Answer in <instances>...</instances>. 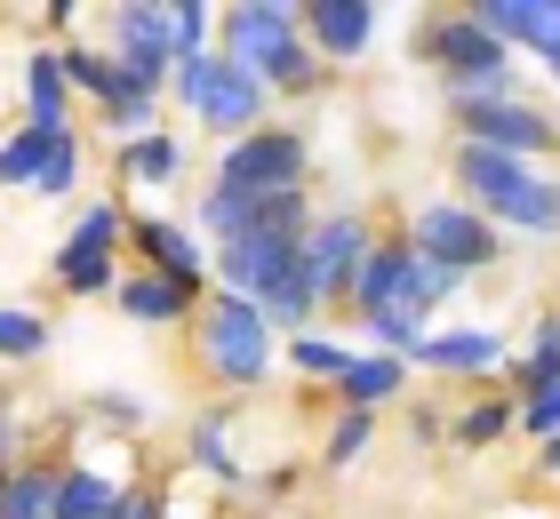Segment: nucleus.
Listing matches in <instances>:
<instances>
[{
	"instance_id": "nucleus-36",
	"label": "nucleus",
	"mask_w": 560,
	"mask_h": 519,
	"mask_svg": "<svg viewBox=\"0 0 560 519\" xmlns=\"http://www.w3.org/2000/svg\"><path fill=\"white\" fill-rule=\"evenodd\" d=\"M72 176H81V161H72V144L48 161V176H40V192H72Z\"/></svg>"
},
{
	"instance_id": "nucleus-29",
	"label": "nucleus",
	"mask_w": 560,
	"mask_h": 519,
	"mask_svg": "<svg viewBox=\"0 0 560 519\" xmlns=\"http://www.w3.org/2000/svg\"><path fill=\"white\" fill-rule=\"evenodd\" d=\"M113 232H120V208H105V200H96V208H89V216H81V232H72V240H65V248H89V256H113Z\"/></svg>"
},
{
	"instance_id": "nucleus-15",
	"label": "nucleus",
	"mask_w": 560,
	"mask_h": 519,
	"mask_svg": "<svg viewBox=\"0 0 560 519\" xmlns=\"http://www.w3.org/2000/svg\"><path fill=\"white\" fill-rule=\"evenodd\" d=\"M72 137H40V128H16L9 144H0V185H40L48 161H57Z\"/></svg>"
},
{
	"instance_id": "nucleus-2",
	"label": "nucleus",
	"mask_w": 560,
	"mask_h": 519,
	"mask_svg": "<svg viewBox=\"0 0 560 519\" xmlns=\"http://www.w3.org/2000/svg\"><path fill=\"white\" fill-rule=\"evenodd\" d=\"M200 344H209V368L233 376V384H257L265 359H272V320L248 296H217L209 320H200Z\"/></svg>"
},
{
	"instance_id": "nucleus-34",
	"label": "nucleus",
	"mask_w": 560,
	"mask_h": 519,
	"mask_svg": "<svg viewBox=\"0 0 560 519\" xmlns=\"http://www.w3.org/2000/svg\"><path fill=\"white\" fill-rule=\"evenodd\" d=\"M192 456L209 463V472H233V439H224L217 424H200V432H192Z\"/></svg>"
},
{
	"instance_id": "nucleus-5",
	"label": "nucleus",
	"mask_w": 560,
	"mask_h": 519,
	"mask_svg": "<svg viewBox=\"0 0 560 519\" xmlns=\"http://www.w3.org/2000/svg\"><path fill=\"white\" fill-rule=\"evenodd\" d=\"M296 264H304V288H313V304H320V296H345L352 280H361V264H369V232L352 224V216H328V224L304 232Z\"/></svg>"
},
{
	"instance_id": "nucleus-25",
	"label": "nucleus",
	"mask_w": 560,
	"mask_h": 519,
	"mask_svg": "<svg viewBox=\"0 0 560 519\" xmlns=\"http://www.w3.org/2000/svg\"><path fill=\"white\" fill-rule=\"evenodd\" d=\"M129 176H137V185H168V176H176V144L168 137H137L129 144Z\"/></svg>"
},
{
	"instance_id": "nucleus-21",
	"label": "nucleus",
	"mask_w": 560,
	"mask_h": 519,
	"mask_svg": "<svg viewBox=\"0 0 560 519\" xmlns=\"http://www.w3.org/2000/svg\"><path fill=\"white\" fill-rule=\"evenodd\" d=\"M337 384H345V400H352V408H376V400H385L393 384H400V359H352Z\"/></svg>"
},
{
	"instance_id": "nucleus-24",
	"label": "nucleus",
	"mask_w": 560,
	"mask_h": 519,
	"mask_svg": "<svg viewBox=\"0 0 560 519\" xmlns=\"http://www.w3.org/2000/svg\"><path fill=\"white\" fill-rule=\"evenodd\" d=\"M40 344H48L40 311H0V359H33Z\"/></svg>"
},
{
	"instance_id": "nucleus-10",
	"label": "nucleus",
	"mask_w": 560,
	"mask_h": 519,
	"mask_svg": "<svg viewBox=\"0 0 560 519\" xmlns=\"http://www.w3.org/2000/svg\"><path fill=\"white\" fill-rule=\"evenodd\" d=\"M120 48H129V72L161 89V72L176 57V9H120Z\"/></svg>"
},
{
	"instance_id": "nucleus-13",
	"label": "nucleus",
	"mask_w": 560,
	"mask_h": 519,
	"mask_svg": "<svg viewBox=\"0 0 560 519\" xmlns=\"http://www.w3.org/2000/svg\"><path fill=\"white\" fill-rule=\"evenodd\" d=\"M352 296H361L369 320H376V311H393V304H409V248H369V264H361V280H352Z\"/></svg>"
},
{
	"instance_id": "nucleus-14",
	"label": "nucleus",
	"mask_w": 560,
	"mask_h": 519,
	"mask_svg": "<svg viewBox=\"0 0 560 519\" xmlns=\"http://www.w3.org/2000/svg\"><path fill=\"white\" fill-rule=\"evenodd\" d=\"M417 359H432V368H448V376H465V368H497L504 344H497L489 328H448V335H424Z\"/></svg>"
},
{
	"instance_id": "nucleus-8",
	"label": "nucleus",
	"mask_w": 560,
	"mask_h": 519,
	"mask_svg": "<svg viewBox=\"0 0 560 519\" xmlns=\"http://www.w3.org/2000/svg\"><path fill=\"white\" fill-rule=\"evenodd\" d=\"M472 24L489 40H528L545 57H560V0H480Z\"/></svg>"
},
{
	"instance_id": "nucleus-39",
	"label": "nucleus",
	"mask_w": 560,
	"mask_h": 519,
	"mask_svg": "<svg viewBox=\"0 0 560 519\" xmlns=\"http://www.w3.org/2000/svg\"><path fill=\"white\" fill-rule=\"evenodd\" d=\"M113 519H161V511H152V496H120V511Z\"/></svg>"
},
{
	"instance_id": "nucleus-42",
	"label": "nucleus",
	"mask_w": 560,
	"mask_h": 519,
	"mask_svg": "<svg viewBox=\"0 0 560 519\" xmlns=\"http://www.w3.org/2000/svg\"><path fill=\"white\" fill-rule=\"evenodd\" d=\"M552 72H560V57H552Z\"/></svg>"
},
{
	"instance_id": "nucleus-37",
	"label": "nucleus",
	"mask_w": 560,
	"mask_h": 519,
	"mask_svg": "<svg viewBox=\"0 0 560 519\" xmlns=\"http://www.w3.org/2000/svg\"><path fill=\"white\" fill-rule=\"evenodd\" d=\"M200 24H209V9H176V48H185V64H192V48H200Z\"/></svg>"
},
{
	"instance_id": "nucleus-4",
	"label": "nucleus",
	"mask_w": 560,
	"mask_h": 519,
	"mask_svg": "<svg viewBox=\"0 0 560 519\" xmlns=\"http://www.w3.org/2000/svg\"><path fill=\"white\" fill-rule=\"evenodd\" d=\"M296 176H304V144H296V137H241V144L217 161V185H224V192H248V200L296 192Z\"/></svg>"
},
{
	"instance_id": "nucleus-18",
	"label": "nucleus",
	"mask_w": 560,
	"mask_h": 519,
	"mask_svg": "<svg viewBox=\"0 0 560 519\" xmlns=\"http://www.w3.org/2000/svg\"><path fill=\"white\" fill-rule=\"evenodd\" d=\"M257 208L265 200H248V192H209V200H200V224H209L217 232V240H248V232H257Z\"/></svg>"
},
{
	"instance_id": "nucleus-12",
	"label": "nucleus",
	"mask_w": 560,
	"mask_h": 519,
	"mask_svg": "<svg viewBox=\"0 0 560 519\" xmlns=\"http://www.w3.org/2000/svg\"><path fill=\"white\" fill-rule=\"evenodd\" d=\"M304 24L320 33V48H328V57H361V48H369V24H376V9H369V0H320V9H304Z\"/></svg>"
},
{
	"instance_id": "nucleus-7",
	"label": "nucleus",
	"mask_w": 560,
	"mask_h": 519,
	"mask_svg": "<svg viewBox=\"0 0 560 519\" xmlns=\"http://www.w3.org/2000/svg\"><path fill=\"white\" fill-rule=\"evenodd\" d=\"M456 176H465L472 208H489V216H504L528 185H537V168L513 161V152H489V144H465V161H456Z\"/></svg>"
},
{
	"instance_id": "nucleus-30",
	"label": "nucleus",
	"mask_w": 560,
	"mask_h": 519,
	"mask_svg": "<svg viewBox=\"0 0 560 519\" xmlns=\"http://www.w3.org/2000/svg\"><path fill=\"white\" fill-rule=\"evenodd\" d=\"M65 288H105V280H113V256H89V248H65Z\"/></svg>"
},
{
	"instance_id": "nucleus-1",
	"label": "nucleus",
	"mask_w": 560,
	"mask_h": 519,
	"mask_svg": "<svg viewBox=\"0 0 560 519\" xmlns=\"http://www.w3.org/2000/svg\"><path fill=\"white\" fill-rule=\"evenodd\" d=\"M224 280H233V296H248L280 328H304V311H313V288H304V264H296V240H272V232H248V240H224Z\"/></svg>"
},
{
	"instance_id": "nucleus-16",
	"label": "nucleus",
	"mask_w": 560,
	"mask_h": 519,
	"mask_svg": "<svg viewBox=\"0 0 560 519\" xmlns=\"http://www.w3.org/2000/svg\"><path fill=\"white\" fill-rule=\"evenodd\" d=\"M120 496H113V480L105 472H65L57 480V519H113Z\"/></svg>"
},
{
	"instance_id": "nucleus-38",
	"label": "nucleus",
	"mask_w": 560,
	"mask_h": 519,
	"mask_svg": "<svg viewBox=\"0 0 560 519\" xmlns=\"http://www.w3.org/2000/svg\"><path fill=\"white\" fill-rule=\"evenodd\" d=\"M504 432V408H480V415H465V439L480 448V439H497Z\"/></svg>"
},
{
	"instance_id": "nucleus-23",
	"label": "nucleus",
	"mask_w": 560,
	"mask_h": 519,
	"mask_svg": "<svg viewBox=\"0 0 560 519\" xmlns=\"http://www.w3.org/2000/svg\"><path fill=\"white\" fill-rule=\"evenodd\" d=\"M504 224H521V232H560V185H545V176H537V185L504 208Z\"/></svg>"
},
{
	"instance_id": "nucleus-35",
	"label": "nucleus",
	"mask_w": 560,
	"mask_h": 519,
	"mask_svg": "<svg viewBox=\"0 0 560 519\" xmlns=\"http://www.w3.org/2000/svg\"><path fill=\"white\" fill-rule=\"evenodd\" d=\"M361 448H369V415H345V424H337V439H328V456L345 463V456H361Z\"/></svg>"
},
{
	"instance_id": "nucleus-20",
	"label": "nucleus",
	"mask_w": 560,
	"mask_h": 519,
	"mask_svg": "<svg viewBox=\"0 0 560 519\" xmlns=\"http://www.w3.org/2000/svg\"><path fill=\"white\" fill-rule=\"evenodd\" d=\"M33 128L40 137H65V64L57 57L33 64Z\"/></svg>"
},
{
	"instance_id": "nucleus-40",
	"label": "nucleus",
	"mask_w": 560,
	"mask_h": 519,
	"mask_svg": "<svg viewBox=\"0 0 560 519\" xmlns=\"http://www.w3.org/2000/svg\"><path fill=\"white\" fill-rule=\"evenodd\" d=\"M16 472H9V415H0V487H9Z\"/></svg>"
},
{
	"instance_id": "nucleus-11",
	"label": "nucleus",
	"mask_w": 560,
	"mask_h": 519,
	"mask_svg": "<svg viewBox=\"0 0 560 519\" xmlns=\"http://www.w3.org/2000/svg\"><path fill=\"white\" fill-rule=\"evenodd\" d=\"M224 24H233V64H248V72H257L265 57H280V48L296 40V9H265V0L233 9Z\"/></svg>"
},
{
	"instance_id": "nucleus-33",
	"label": "nucleus",
	"mask_w": 560,
	"mask_h": 519,
	"mask_svg": "<svg viewBox=\"0 0 560 519\" xmlns=\"http://www.w3.org/2000/svg\"><path fill=\"white\" fill-rule=\"evenodd\" d=\"M521 376H528V392H545V384L560 376V328L537 335V352H528V368H521Z\"/></svg>"
},
{
	"instance_id": "nucleus-19",
	"label": "nucleus",
	"mask_w": 560,
	"mask_h": 519,
	"mask_svg": "<svg viewBox=\"0 0 560 519\" xmlns=\"http://www.w3.org/2000/svg\"><path fill=\"white\" fill-rule=\"evenodd\" d=\"M137 240H144V256H161V264H168L176 288H192V280H200V256H192V240H185L176 224H144Z\"/></svg>"
},
{
	"instance_id": "nucleus-32",
	"label": "nucleus",
	"mask_w": 560,
	"mask_h": 519,
	"mask_svg": "<svg viewBox=\"0 0 560 519\" xmlns=\"http://www.w3.org/2000/svg\"><path fill=\"white\" fill-rule=\"evenodd\" d=\"M521 424H528V432H545V439H560V376L545 384V392H528V408H521Z\"/></svg>"
},
{
	"instance_id": "nucleus-17",
	"label": "nucleus",
	"mask_w": 560,
	"mask_h": 519,
	"mask_svg": "<svg viewBox=\"0 0 560 519\" xmlns=\"http://www.w3.org/2000/svg\"><path fill=\"white\" fill-rule=\"evenodd\" d=\"M0 519H57V472H16L0 487Z\"/></svg>"
},
{
	"instance_id": "nucleus-3",
	"label": "nucleus",
	"mask_w": 560,
	"mask_h": 519,
	"mask_svg": "<svg viewBox=\"0 0 560 519\" xmlns=\"http://www.w3.org/2000/svg\"><path fill=\"white\" fill-rule=\"evenodd\" d=\"M185 104L209 128H241L248 137V120L265 113V81L248 64H233V57H192L185 64Z\"/></svg>"
},
{
	"instance_id": "nucleus-9",
	"label": "nucleus",
	"mask_w": 560,
	"mask_h": 519,
	"mask_svg": "<svg viewBox=\"0 0 560 519\" xmlns=\"http://www.w3.org/2000/svg\"><path fill=\"white\" fill-rule=\"evenodd\" d=\"M465 120H472V144H489V152H545L552 144V120L545 113H528V104H465Z\"/></svg>"
},
{
	"instance_id": "nucleus-6",
	"label": "nucleus",
	"mask_w": 560,
	"mask_h": 519,
	"mask_svg": "<svg viewBox=\"0 0 560 519\" xmlns=\"http://www.w3.org/2000/svg\"><path fill=\"white\" fill-rule=\"evenodd\" d=\"M489 224L472 216V208H424L417 216V256H432V264H448V272H472V264H489Z\"/></svg>"
},
{
	"instance_id": "nucleus-22",
	"label": "nucleus",
	"mask_w": 560,
	"mask_h": 519,
	"mask_svg": "<svg viewBox=\"0 0 560 519\" xmlns=\"http://www.w3.org/2000/svg\"><path fill=\"white\" fill-rule=\"evenodd\" d=\"M120 304H129L137 320H176V311H185V288L161 272V280H129V288H120Z\"/></svg>"
},
{
	"instance_id": "nucleus-28",
	"label": "nucleus",
	"mask_w": 560,
	"mask_h": 519,
	"mask_svg": "<svg viewBox=\"0 0 560 519\" xmlns=\"http://www.w3.org/2000/svg\"><path fill=\"white\" fill-rule=\"evenodd\" d=\"M289 352H296V368H313V376H345V368H352V352L328 344V335H296Z\"/></svg>"
},
{
	"instance_id": "nucleus-27",
	"label": "nucleus",
	"mask_w": 560,
	"mask_h": 519,
	"mask_svg": "<svg viewBox=\"0 0 560 519\" xmlns=\"http://www.w3.org/2000/svg\"><path fill=\"white\" fill-rule=\"evenodd\" d=\"M376 335H385L393 352H424V311H409V304H393V311H376L369 320Z\"/></svg>"
},
{
	"instance_id": "nucleus-26",
	"label": "nucleus",
	"mask_w": 560,
	"mask_h": 519,
	"mask_svg": "<svg viewBox=\"0 0 560 519\" xmlns=\"http://www.w3.org/2000/svg\"><path fill=\"white\" fill-rule=\"evenodd\" d=\"M448 288H456V272H448V264H432V256H417V248H409V311L441 304Z\"/></svg>"
},
{
	"instance_id": "nucleus-41",
	"label": "nucleus",
	"mask_w": 560,
	"mask_h": 519,
	"mask_svg": "<svg viewBox=\"0 0 560 519\" xmlns=\"http://www.w3.org/2000/svg\"><path fill=\"white\" fill-rule=\"evenodd\" d=\"M545 463H552V472H560V439H552V456H545Z\"/></svg>"
},
{
	"instance_id": "nucleus-31",
	"label": "nucleus",
	"mask_w": 560,
	"mask_h": 519,
	"mask_svg": "<svg viewBox=\"0 0 560 519\" xmlns=\"http://www.w3.org/2000/svg\"><path fill=\"white\" fill-rule=\"evenodd\" d=\"M257 81H280V89H304V81H313V57H304V48L289 40V48H280V57H265V64H257Z\"/></svg>"
}]
</instances>
